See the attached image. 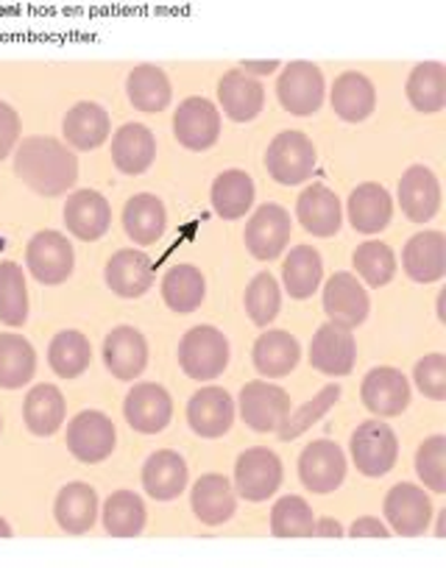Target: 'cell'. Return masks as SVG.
<instances>
[{"instance_id":"cell-1","label":"cell","mask_w":446,"mask_h":568,"mask_svg":"<svg viewBox=\"0 0 446 568\" xmlns=\"http://www.w3.org/2000/svg\"><path fill=\"white\" fill-rule=\"evenodd\" d=\"M14 173L37 195L57 199L64 195L79 179V160L57 136H26L14 154Z\"/></svg>"},{"instance_id":"cell-2","label":"cell","mask_w":446,"mask_h":568,"mask_svg":"<svg viewBox=\"0 0 446 568\" xmlns=\"http://www.w3.org/2000/svg\"><path fill=\"white\" fill-rule=\"evenodd\" d=\"M179 365L190 379H217L230 365V341L215 326H193L179 343Z\"/></svg>"},{"instance_id":"cell-3","label":"cell","mask_w":446,"mask_h":568,"mask_svg":"<svg viewBox=\"0 0 446 568\" xmlns=\"http://www.w3.org/2000/svg\"><path fill=\"white\" fill-rule=\"evenodd\" d=\"M315 162H318V151L304 131H282L265 151V168L271 179L285 187L307 182L315 171Z\"/></svg>"},{"instance_id":"cell-4","label":"cell","mask_w":446,"mask_h":568,"mask_svg":"<svg viewBox=\"0 0 446 568\" xmlns=\"http://www.w3.org/2000/svg\"><path fill=\"white\" fill-rule=\"evenodd\" d=\"M352 463L363 477H385L396 466L399 457V440L385 420L368 418L357 426L349 440Z\"/></svg>"},{"instance_id":"cell-5","label":"cell","mask_w":446,"mask_h":568,"mask_svg":"<svg viewBox=\"0 0 446 568\" xmlns=\"http://www.w3.org/2000/svg\"><path fill=\"white\" fill-rule=\"evenodd\" d=\"M68 449L84 466H98L107 460L118 446V429L107 413L98 409H84L75 413L68 424Z\"/></svg>"},{"instance_id":"cell-6","label":"cell","mask_w":446,"mask_h":568,"mask_svg":"<svg viewBox=\"0 0 446 568\" xmlns=\"http://www.w3.org/2000/svg\"><path fill=\"white\" fill-rule=\"evenodd\" d=\"M235 409L254 433H276L291 413V396L285 387L271 385L268 379H254L243 385Z\"/></svg>"},{"instance_id":"cell-7","label":"cell","mask_w":446,"mask_h":568,"mask_svg":"<svg viewBox=\"0 0 446 568\" xmlns=\"http://www.w3.org/2000/svg\"><path fill=\"white\" fill-rule=\"evenodd\" d=\"M282 460L268 446H252L235 463V494L246 501H268L282 485Z\"/></svg>"},{"instance_id":"cell-8","label":"cell","mask_w":446,"mask_h":568,"mask_svg":"<svg viewBox=\"0 0 446 568\" xmlns=\"http://www.w3.org/2000/svg\"><path fill=\"white\" fill-rule=\"evenodd\" d=\"M324 73L313 62H291L276 79V98L282 109L296 118H310L324 103Z\"/></svg>"},{"instance_id":"cell-9","label":"cell","mask_w":446,"mask_h":568,"mask_svg":"<svg viewBox=\"0 0 446 568\" xmlns=\"http://www.w3.org/2000/svg\"><path fill=\"white\" fill-rule=\"evenodd\" d=\"M26 265H29L31 276L40 284L57 287V284L68 282L73 276L75 254L73 245L64 234L59 232H37L26 245Z\"/></svg>"},{"instance_id":"cell-10","label":"cell","mask_w":446,"mask_h":568,"mask_svg":"<svg viewBox=\"0 0 446 568\" xmlns=\"http://www.w3.org/2000/svg\"><path fill=\"white\" fill-rule=\"evenodd\" d=\"M298 479L310 494H332L346 479V455L335 440L321 438L304 446L298 455Z\"/></svg>"},{"instance_id":"cell-11","label":"cell","mask_w":446,"mask_h":568,"mask_svg":"<svg viewBox=\"0 0 446 568\" xmlns=\"http://www.w3.org/2000/svg\"><path fill=\"white\" fill-rule=\"evenodd\" d=\"M383 510L385 521L391 524V532L402 535V538H418L427 532L429 518H433V499L422 485L399 483L388 490Z\"/></svg>"},{"instance_id":"cell-12","label":"cell","mask_w":446,"mask_h":568,"mask_svg":"<svg viewBox=\"0 0 446 568\" xmlns=\"http://www.w3.org/2000/svg\"><path fill=\"white\" fill-rule=\"evenodd\" d=\"M293 234V221L291 212L282 204H263L246 223V232H243V240H246V248L254 260L271 262L276 256L285 254L287 243H291Z\"/></svg>"},{"instance_id":"cell-13","label":"cell","mask_w":446,"mask_h":568,"mask_svg":"<svg viewBox=\"0 0 446 568\" xmlns=\"http://www.w3.org/2000/svg\"><path fill=\"white\" fill-rule=\"evenodd\" d=\"M368 310H372V298H368L366 287H363V282L355 273L338 271L332 278H326L324 313L330 324L355 329V326L366 324Z\"/></svg>"},{"instance_id":"cell-14","label":"cell","mask_w":446,"mask_h":568,"mask_svg":"<svg viewBox=\"0 0 446 568\" xmlns=\"http://www.w3.org/2000/svg\"><path fill=\"white\" fill-rule=\"evenodd\" d=\"M173 136L187 151L212 149L221 136V112L215 103L199 95L179 103L176 114H173Z\"/></svg>"},{"instance_id":"cell-15","label":"cell","mask_w":446,"mask_h":568,"mask_svg":"<svg viewBox=\"0 0 446 568\" xmlns=\"http://www.w3.org/2000/svg\"><path fill=\"white\" fill-rule=\"evenodd\" d=\"M361 398L368 413H374V418H394L405 413L410 404V382L399 368L379 365L363 376Z\"/></svg>"},{"instance_id":"cell-16","label":"cell","mask_w":446,"mask_h":568,"mask_svg":"<svg viewBox=\"0 0 446 568\" xmlns=\"http://www.w3.org/2000/svg\"><path fill=\"white\" fill-rule=\"evenodd\" d=\"M235 398L223 387H201L187 402V424L199 438L215 440L230 433L235 424Z\"/></svg>"},{"instance_id":"cell-17","label":"cell","mask_w":446,"mask_h":568,"mask_svg":"<svg viewBox=\"0 0 446 568\" xmlns=\"http://www.w3.org/2000/svg\"><path fill=\"white\" fill-rule=\"evenodd\" d=\"M123 415H126V424L134 433L156 435L171 424L173 398L156 382H140L129 390L126 402H123Z\"/></svg>"},{"instance_id":"cell-18","label":"cell","mask_w":446,"mask_h":568,"mask_svg":"<svg viewBox=\"0 0 446 568\" xmlns=\"http://www.w3.org/2000/svg\"><path fill=\"white\" fill-rule=\"evenodd\" d=\"M357 359V343L352 329L338 324H324L310 343V365L326 376H349Z\"/></svg>"},{"instance_id":"cell-19","label":"cell","mask_w":446,"mask_h":568,"mask_svg":"<svg viewBox=\"0 0 446 568\" xmlns=\"http://www.w3.org/2000/svg\"><path fill=\"white\" fill-rule=\"evenodd\" d=\"M103 363L115 379H138L149 365V341L134 326H115L103 341Z\"/></svg>"},{"instance_id":"cell-20","label":"cell","mask_w":446,"mask_h":568,"mask_svg":"<svg viewBox=\"0 0 446 568\" xmlns=\"http://www.w3.org/2000/svg\"><path fill=\"white\" fill-rule=\"evenodd\" d=\"M64 226L73 237L84 240V243L101 240L112 226L109 201L98 190H75L64 204Z\"/></svg>"},{"instance_id":"cell-21","label":"cell","mask_w":446,"mask_h":568,"mask_svg":"<svg viewBox=\"0 0 446 568\" xmlns=\"http://www.w3.org/2000/svg\"><path fill=\"white\" fill-rule=\"evenodd\" d=\"M217 101H221L226 118L235 123H249L257 118L265 106V87L260 79L237 70H226L223 79L217 81Z\"/></svg>"},{"instance_id":"cell-22","label":"cell","mask_w":446,"mask_h":568,"mask_svg":"<svg viewBox=\"0 0 446 568\" xmlns=\"http://www.w3.org/2000/svg\"><path fill=\"white\" fill-rule=\"evenodd\" d=\"M107 287L121 298H140L151 291L154 284V265L143 251L121 248L107 262Z\"/></svg>"},{"instance_id":"cell-23","label":"cell","mask_w":446,"mask_h":568,"mask_svg":"<svg viewBox=\"0 0 446 568\" xmlns=\"http://www.w3.org/2000/svg\"><path fill=\"white\" fill-rule=\"evenodd\" d=\"M190 507L206 527H221L235 516L237 494L223 474H204L190 490Z\"/></svg>"},{"instance_id":"cell-24","label":"cell","mask_w":446,"mask_h":568,"mask_svg":"<svg viewBox=\"0 0 446 568\" xmlns=\"http://www.w3.org/2000/svg\"><path fill=\"white\" fill-rule=\"evenodd\" d=\"M399 206L413 223H427L440 210V184L429 168L413 165L399 179Z\"/></svg>"},{"instance_id":"cell-25","label":"cell","mask_w":446,"mask_h":568,"mask_svg":"<svg viewBox=\"0 0 446 568\" xmlns=\"http://www.w3.org/2000/svg\"><path fill=\"white\" fill-rule=\"evenodd\" d=\"M402 267L418 284L440 282L446 273V237L440 232H418L402 248Z\"/></svg>"},{"instance_id":"cell-26","label":"cell","mask_w":446,"mask_h":568,"mask_svg":"<svg viewBox=\"0 0 446 568\" xmlns=\"http://www.w3.org/2000/svg\"><path fill=\"white\" fill-rule=\"evenodd\" d=\"M296 217L315 237L338 234L341 223H344V210H341L338 193H332L324 184H313V187L302 190V195L296 201Z\"/></svg>"},{"instance_id":"cell-27","label":"cell","mask_w":446,"mask_h":568,"mask_svg":"<svg viewBox=\"0 0 446 568\" xmlns=\"http://www.w3.org/2000/svg\"><path fill=\"white\" fill-rule=\"evenodd\" d=\"M156 160V136L143 123H123L112 136V162L126 176H140Z\"/></svg>"},{"instance_id":"cell-28","label":"cell","mask_w":446,"mask_h":568,"mask_svg":"<svg viewBox=\"0 0 446 568\" xmlns=\"http://www.w3.org/2000/svg\"><path fill=\"white\" fill-rule=\"evenodd\" d=\"M346 215H349V223L355 226L357 234H379L391 223L394 201H391L388 190L383 184L363 182L352 190Z\"/></svg>"},{"instance_id":"cell-29","label":"cell","mask_w":446,"mask_h":568,"mask_svg":"<svg viewBox=\"0 0 446 568\" xmlns=\"http://www.w3.org/2000/svg\"><path fill=\"white\" fill-rule=\"evenodd\" d=\"M187 479V463L173 449H156L143 466V488L156 501H173L176 496H182Z\"/></svg>"},{"instance_id":"cell-30","label":"cell","mask_w":446,"mask_h":568,"mask_svg":"<svg viewBox=\"0 0 446 568\" xmlns=\"http://www.w3.org/2000/svg\"><path fill=\"white\" fill-rule=\"evenodd\" d=\"M330 103L341 120L363 123L374 112V106H377V90H374L368 75L357 73V70H346L332 84Z\"/></svg>"},{"instance_id":"cell-31","label":"cell","mask_w":446,"mask_h":568,"mask_svg":"<svg viewBox=\"0 0 446 568\" xmlns=\"http://www.w3.org/2000/svg\"><path fill=\"white\" fill-rule=\"evenodd\" d=\"M62 131L68 145L79 151H95L109 140L112 120H109V112L103 106L92 101H81L64 114Z\"/></svg>"},{"instance_id":"cell-32","label":"cell","mask_w":446,"mask_h":568,"mask_svg":"<svg viewBox=\"0 0 446 568\" xmlns=\"http://www.w3.org/2000/svg\"><path fill=\"white\" fill-rule=\"evenodd\" d=\"M302 359V346L296 337L285 329H268L257 337L252 352L254 368L268 379H282L291 374Z\"/></svg>"},{"instance_id":"cell-33","label":"cell","mask_w":446,"mask_h":568,"mask_svg":"<svg viewBox=\"0 0 446 568\" xmlns=\"http://www.w3.org/2000/svg\"><path fill=\"white\" fill-rule=\"evenodd\" d=\"M53 518L70 535L90 532L98 518V494L87 483H68L53 501Z\"/></svg>"},{"instance_id":"cell-34","label":"cell","mask_w":446,"mask_h":568,"mask_svg":"<svg viewBox=\"0 0 446 568\" xmlns=\"http://www.w3.org/2000/svg\"><path fill=\"white\" fill-rule=\"evenodd\" d=\"M64 415H68V402L57 385L42 382V385L31 387L23 402V420L31 433L40 435V438H51L64 424Z\"/></svg>"},{"instance_id":"cell-35","label":"cell","mask_w":446,"mask_h":568,"mask_svg":"<svg viewBox=\"0 0 446 568\" xmlns=\"http://www.w3.org/2000/svg\"><path fill=\"white\" fill-rule=\"evenodd\" d=\"M123 229L138 245H154L168 229V212L156 195H132L123 206Z\"/></svg>"},{"instance_id":"cell-36","label":"cell","mask_w":446,"mask_h":568,"mask_svg":"<svg viewBox=\"0 0 446 568\" xmlns=\"http://www.w3.org/2000/svg\"><path fill=\"white\" fill-rule=\"evenodd\" d=\"M324 278V262L313 245H293L291 254L282 262V282H285L287 296L304 302L321 287Z\"/></svg>"},{"instance_id":"cell-37","label":"cell","mask_w":446,"mask_h":568,"mask_svg":"<svg viewBox=\"0 0 446 568\" xmlns=\"http://www.w3.org/2000/svg\"><path fill=\"white\" fill-rule=\"evenodd\" d=\"M254 179L246 171H223L210 190L212 210L223 221H237L254 206Z\"/></svg>"},{"instance_id":"cell-38","label":"cell","mask_w":446,"mask_h":568,"mask_svg":"<svg viewBox=\"0 0 446 568\" xmlns=\"http://www.w3.org/2000/svg\"><path fill=\"white\" fill-rule=\"evenodd\" d=\"M37 374V352L23 335H0V390H20Z\"/></svg>"},{"instance_id":"cell-39","label":"cell","mask_w":446,"mask_h":568,"mask_svg":"<svg viewBox=\"0 0 446 568\" xmlns=\"http://www.w3.org/2000/svg\"><path fill=\"white\" fill-rule=\"evenodd\" d=\"M126 92L132 106L149 114L168 109V103H171L173 98L171 79H168L165 70L156 68V64H138V68L129 73Z\"/></svg>"},{"instance_id":"cell-40","label":"cell","mask_w":446,"mask_h":568,"mask_svg":"<svg viewBox=\"0 0 446 568\" xmlns=\"http://www.w3.org/2000/svg\"><path fill=\"white\" fill-rule=\"evenodd\" d=\"M206 296V278L195 265H173L162 278V302L179 315L195 313Z\"/></svg>"},{"instance_id":"cell-41","label":"cell","mask_w":446,"mask_h":568,"mask_svg":"<svg viewBox=\"0 0 446 568\" xmlns=\"http://www.w3.org/2000/svg\"><path fill=\"white\" fill-rule=\"evenodd\" d=\"M149 521L145 501L134 490H115L103 501V529L112 538H138Z\"/></svg>"},{"instance_id":"cell-42","label":"cell","mask_w":446,"mask_h":568,"mask_svg":"<svg viewBox=\"0 0 446 568\" xmlns=\"http://www.w3.org/2000/svg\"><path fill=\"white\" fill-rule=\"evenodd\" d=\"M407 101L416 112L435 114L446 106V68L440 62H422L407 75Z\"/></svg>"},{"instance_id":"cell-43","label":"cell","mask_w":446,"mask_h":568,"mask_svg":"<svg viewBox=\"0 0 446 568\" xmlns=\"http://www.w3.org/2000/svg\"><path fill=\"white\" fill-rule=\"evenodd\" d=\"M48 363L62 379H79L92 363V348L79 329H62L48 346Z\"/></svg>"},{"instance_id":"cell-44","label":"cell","mask_w":446,"mask_h":568,"mask_svg":"<svg viewBox=\"0 0 446 568\" xmlns=\"http://www.w3.org/2000/svg\"><path fill=\"white\" fill-rule=\"evenodd\" d=\"M29 321V284L18 262H0V324L23 326Z\"/></svg>"},{"instance_id":"cell-45","label":"cell","mask_w":446,"mask_h":568,"mask_svg":"<svg viewBox=\"0 0 446 568\" xmlns=\"http://www.w3.org/2000/svg\"><path fill=\"white\" fill-rule=\"evenodd\" d=\"M355 276H361L368 287H385L396 276V254L383 240H366L352 254Z\"/></svg>"},{"instance_id":"cell-46","label":"cell","mask_w":446,"mask_h":568,"mask_svg":"<svg viewBox=\"0 0 446 568\" xmlns=\"http://www.w3.org/2000/svg\"><path fill=\"white\" fill-rule=\"evenodd\" d=\"M315 529L313 507L302 496H282L271 507V532L276 538H310Z\"/></svg>"},{"instance_id":"cell-47","label":"cell","mask_w":446,"mask_h":568,"mask_svg":"<svg viewBox=\"0 0 446 568\" xmlns=\"http://www.w3.org/2000/svg\"><path fill=\"white\" fill-rule=\"evenodd\" d=\"M341 393H344L341 390V385H326V387H321V393L313 398V402L302 404L298 409H291L285 418V424L276 429V433H280V440H293V438H298V435L307 433L310 426L318 424V420L341 402Z\"/></svg>"},{"instance_id":"cell-48","label":"cell","mask_w":446,"mask_h":568,"mask_svg":"<svg viewBox=\"0 0 446 568\" xmlns=\"http://www.w3.org/2000/svg\"><path fill=\"white\" fill-rule=\"evenodd\" d=\"M243 304H246L249 318H252L257 326L274 324V318L280 315V307H282V291H280V284H276V278L265 271L257 273V276L249 282Z\"/></svg>"},{"instance_id":"cell-49","label":"cell","mask_w":446,"mask_h":568,"mask_svg":"<svg viewBox=\"0 0 446 568\" xmlns=\"http://www.w3.org/2000/svg\"><path fill=\"white\" fill-rule=\"evenodd\" d=\"M416 474L424 488L433 494L446 490V438L444 435H429L416 452Z\"/></svg>"},{"instance_id":"cell-50","label":"cell","mask_w":446,"mask_h":568,"mask_svg":"<svg viewBox=\"0 0 446 568\" xmlns=\"http://www.w3.org/2000/svg\"><path fill=\"white\" fill-rule=\"evenodd\" d=\"M413 382L418 390L433 402H444L446 398V357L444 354H427L413 368Z\"/></svg>"},{"instance_id":"cell-51","label":"cell","mask_w":446,"mask_h":568,"mask_svg":"<svg viewBox=\"0 0 446 568\" xmlns=\"http://www.w3.org/2000/svg\"><path fill=\"white\" fill-rule=\"evenodd\" d=\"M20 145V114L7 101H0V162Z\"/></svg>"},{"instance_id":"cell-52","label":"cell","mask_w":446,"mask_h":568,"mask_svg":"<svg viewBox=\"0 0 446 568\" xmlns=\"http://www.w3.org/2000/svg\"><path fill=\"white\" fill-rule=\"evenodd\" d=\"M349 535L352 538H388L391 529L385 527L379 518L361 516V518H355V524L349 527Z\"/></svg>"},{"instance_id":"cell-53","label":"cell","mask_w":446,"mask_h":568,"mask_svg":"<svg viewBox=\"0 0 446 568\" xmlns=\"http://www.w3.org/2000/svg\"><path fill=\"white\" fill-rule=\"evenodd\" d=\"M315 538H341L344 535V527H341L335 518H315Z\"/></svg>"},{"instance_id":"cell-54","label":"cell","mask_w":446,"mask_h":568,"mask_svg":"<svg viewBox=\"0 0 446 568\" xmlns=\"http://www.w3.org/2000/svg\"><path fill=\"white\" fill-rule=\"evenodd\" d=\"M280 68V62H274V59H271V62H243V73H249V75H254V79H257V75H265V73H274V70Z\"/></svg>"},{"instance_id":"cell-55","label":"cell","mask_w":446,"mask_h":568,"mask_svg":"<svg viewBox=\"0 0 446 568\" xmlns=\"http://www.w3.org/2000/svg\"><path fill=\"white\" fill-rule=\"evenodd\" d=\"M0 538H12V524L3 516H0Z\"/></svg>"},{"instance_id":"cell-56","label":"cell","mask_w":446,"mask_h":568,"mask_svg":"<svg viewBox=\"0 0 446 568\" xmlns=\"http://www.w3.org/2000/svg\"><path fill=\"white\" fill-rule=\"evenodd\" d=\"M0 433H3V418H0Z\"/></svg>"}]
</instances>
